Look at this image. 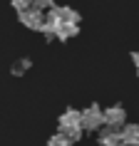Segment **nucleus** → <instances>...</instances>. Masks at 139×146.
I'll use <instances>...</instances> for the list:
<instances>
[{
    "label": "nucleus",
    "mask_w": 139,
    "mask_h": 146,
    "mask_svg": "<svg viewBox=\"0 0 139 146\" xmlns=\"http://www.w3.org/2000/svg\"><path fill=\"white\" fill-rule=\"evenodd\" d=\"M57 126H60V131H62V134H67L72 141H77V139L82 136V131H85V126H82V111H77V109L62 111Z\"/></svg>",
    "instance_id": "nucleus-1"
},
{
    "label": "nucleus",
    "mask_w": 139,
    "mask_h": 146,
    "mask_svg": "<svg viewBox=\"0 0 139 146\" xmlns=\"http://www.w3.org/2000/svg\"><path fill=\"white\" fill-rule=\"evenodd\" d=\"M82 126H85V131H100L102 126H107L104 109L97 104H90L87 109H82Z\"/></svg>",
    "instance_id": "nucleus-2"
},
{
    "label": "nucleus",
    "mask_w": 139,
    "mask_h": 146,
    "mask_svg": "<svg viewBox=\"0 0 139 146\" xmlns=\"http://www.w3.org/2000/svg\"><path fill=\"white\" fill-rule=\"evenodd\" d=\"M20 23L25 25V27H30V30H37V32H42V27H45V15H42V10L40 8H27V10H23L20 13Z\"/></svg>",
    "instance_id": "nucleus-3"
},
{
    "label": "nucleus",
    "mask_w": 139,
    "mask_h": 146,
    "mask_svg": "<svg viewBox=\"0 0 139 146\" xmlns=\"http://www.w3.org/2000/svg\"><path fill=\"white\" fill-rule=\"evenodd\" d=\"M97 141H100V146H124L122 129H117V126H102Z\"/></svg>",
    "instance_id": "nucleus-4"
},
{
    "label": "nucleus",
    "mask_w": 139,
    "mask_h": 146,
    "mask_svg": "<svg viewBox=\"0 0 139 146\" xmlns=\"http://www.w3.org/2000/svg\"><path fill=\"white\" fill-rule=\"evenodd\" d=\"M104 119H107V126H117V129H122L124 124H127V111H124V107L114 104V107L104 109Z\"/></svg>",
    "instance_id": "nucleus-5"
},
{
    "label": "nucleus",
    "mask_w": 139,
    "mask_h": 146,
    "mask_svg": "<svg viewBox=\"0 0 139 146\" xmlns=\"http://www.w3.org/2000/svg\"><path fill=\"white\" fill-rule=\"evenodd\" d=\"M122 136H124V146H139V124H124Z\"/></svg>",
    "instance_id": "nucleus-6"
},
{
    "label": "nucleus",
    "mask_w": 139,
    "mask_h": 146,
    "mask_svg": "<svg viewBox=\"0 0 139 146\" xmlns=\"http://www.w3.org/2000/svg\"><path fill=\"white\" fill-rule=\"evenodd\" d=\"M77 32H80L77 23H62L60 32H57V40H70V37H75Z\"/></svg>",
    "instance_id": "nucleus-7"
},
{
    "label": "nucleus",
    "mask_w": 139,
    "mask_h": 146,
    "mask_svg": "<svg viewBox=\"0 0 139 146\" xmlns=\"http://www.w3.org/2000/svg\"><path fill=\"white\" fill-rule=\"evenodd\" d=\"M72 144H75V141H72L67 134H62V131H57V134L47 141V146H72Z\"/></svg>",
    "instance_id": "nucleus-8"
},
{
    "label": "nucleus",
    "mask_w": 139,
    "mask_h": 146,
    "mask_svg": "<svg viewBox=\"0 0 139 146\" xmlns=\"http://www.w3.org/2000/svg\"><path fill=\"white\" fill-rule=\"evenodd\" d=\"M60 15H62L65 23H77L80 25V13H75V10L67 8V5H62V8H60Z\"/></svg>",
    "instance_id": "nucleus-9"
},
{
    "label": "nucleus",
    "mask_w": 139,
    "mask_h": 146,
    "mask_svg": "<svg viewBox=\"0 0 139 146\" xmlns=\"http://www.w3.org/2000/svg\"><path fill=\"white\" fill-rule=\"evenodd\" d=\"M27 67H30V60H27V57H23V60H17L15 64H13V74H23Z\"/></svg>",
    "instance_id": "nucleus-10"
},
{
    "label": "nucleus",
    "mask_w": 139,
    "mask_h": 146,
    "mask_svg": "<svg viewBox=\"0 0 139 146\" xmlns=\"http://www.w3.org/2000/svg\"><path fill=\"white\" fill-rule=\"evenodd\" d=\"M10 3H13V8H15L17 13H23V10H27V8L35 5V0H10Z\"/></svg>",
    "instance_id": "nucleus-11"
},
{
    "label": "nucleus",
    "mask_w": 139,
    "mask_h": 146,
    "mask_svg": "<svg viewBox=\"0 0 139 146\" xmlns=\"http://www.w3.org/2000/svg\"><path fill=\"white\" fill-rule=\"evenodd\" d=\"M35 8H40V10H52V8H55V0H35Z\"/></svg>",
    "instance_id": "nucleus-12"
},
{
    "label": "nucleus",
    "mask_w": 139,
    "mask_h": 146,
    "mask_svg": "<svg viewBox=\"0 0 139 146\" xmlns=\"http://www.w3.org/2000/svg\"><path fill=\"white\" fill-rule=\"evenodd\" d=\"M132 60H134V67H137V72H139V52L132 54Z\"/></svg>",
    "instance_id": "nucleus-13"
}]
</instances>
